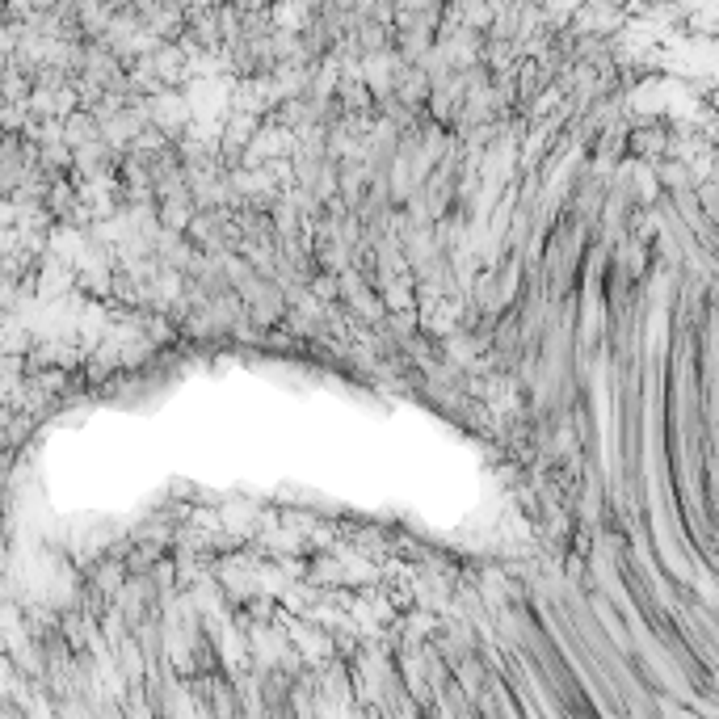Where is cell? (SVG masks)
<instances>
[{"label":"cell","instance_id":"cell-1","mask_svg":"<svg viewBox=\"0 0 719 719\" xmlns=\"http://www.w3.org/2000/svg\"><path fill=\"white\" fill-rule=\"evenodd\" d=\"M631 148L644 152V156H656L661 148H669V135H665V127H640L631 135Z\"/></svg>","mask_w":719,"mask_h":719}]
</instances>
